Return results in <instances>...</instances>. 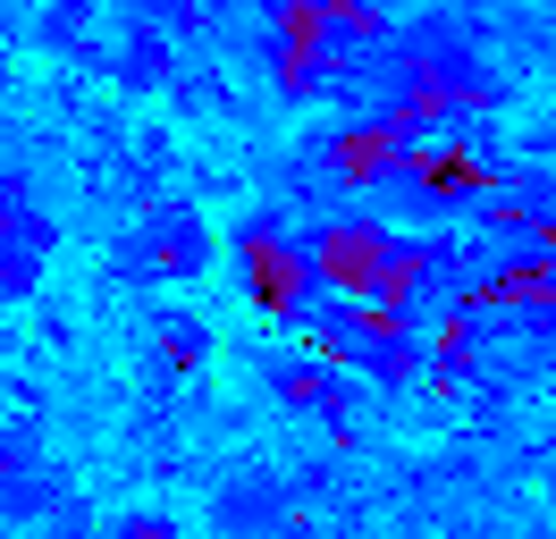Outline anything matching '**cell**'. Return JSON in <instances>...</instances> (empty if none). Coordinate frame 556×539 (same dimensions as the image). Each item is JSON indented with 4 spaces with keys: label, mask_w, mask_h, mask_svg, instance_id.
<instances>
[{
    "label": "cell",
    "mask_w": 556,
    "mask_h": 539,
    "mask_svg": "<svg viewBox=\"0 0 556 539\" xmlns=\"http://www.w3.org/2000/svg\"><path fill=\"white\" fill-rule=\"evenodd\" d=\"M228 253H237L244 303H253L270 329H304V321H313L320 270H313V245L287 228V211H244L237 236H228Z\"/></svg>",
    "instance_id": "6da1fadb"
},
{
    "label": "cell",
    "mask_w": 556,
    "mask_h": 539,
    "mask_svg": "<svg viewBox=\"0 0 556 539\" xmlns=\"http://www.w3.org/2000/svg\"><path fill=\"white\" fill-rule=\"evenodd\" d=\"M320 270V296H346V303H380L388 262H396V228L380 211H329L320 228H304Z\"/></svg>",
    "instance_id": "7a4b0ae2"
},
{
    "label": "cell",
    "mask_w": 556,
    "mask_h": 539,
    "mask_svg": "<svg viewBox=\"0 0 556 539\" xmlns=\"http://www.w3.org/2000/svg\"><path fill=\"white\" fill-rule=\"evenodd\" d=\"M211 253H219V236L194 202H152L143 228L118 245V278H203Z\"/></svg>",
    "instance_id": "3957f363"
},
{
    "label": "cell",
    "mask_w": 556,
    "mask_h": 539,
    "mask_svg": "<svg viewBox=\"0 0 556 539\" xmlns=\"http://www.w3.org/2000/svg\"><path fill=\"white\" fill-rule=\"evenodd\" d=\"M0 245H26V253H51V245H60V220L42 211L26 168H0Z\"/></svg>",
    "instance_id": "277c9868"
},
{
    "label": "cell",
    "mask_w": 556,
    "mask_h": 539,
    "mask_svg": "<svg viewBox=\"0 0 556 539\" xmlns=\"http://www.w3.org/2000/svg\"><path fill=\"white\" fill-rule=\"evenodd\" d=\"M203 354H211V329L194 321V312H161V321H152V363L161 371L186 379V371H203Z\"/></svg>",
    "instance_id": "5b68a950"
},
{
    "label": "cell",
    "mask_w": 556,
    "mask_h": 539,
    "mask_svg": "<svg viewBox=\"0 0 556 539\" xmlns=\"http://www.w3.org/2000/svg\"><path fill=\"white\" fill-rule=\"evenodd\" d=\"M118 76H127V85H169V42H161L152 17H136V34L118 42Z\"/></svg>",
    "instance_id": "8992f818"
},
{
    "label": "cell",
    "mask_w": 556,
    "mask_h": 539,
    "mask_svg": "<svg viewBox=\"0 0 556 539\" xmlns=\"http://www.w3.org/2000/svg\"><path fill=\"white\" fill-rule=\"evenodd\" d=\"M51 253H26V245H0V303H35Z\"/></svg>",
    "instance_id": "52a82bcc"
},
{
    "label": "cell",
    "mask_w": 556,
    "mask_h": 539,
    "mask_svg": "<svg viewBox=\"0 0 556 539\" xmlns=\"http://www.w3.org/2000/svg\"><path fill=\"white\" fill-rule=\"evenodd\" d=\"M93 17V0H51V17H42V42H76Z\"/></svg>",
    "instance_id": "ba28073f"
},
{
    "label": "cell",
    "mask_w": 556,
    "mask_h": 539,
    "mask_svg": "<svg viewBox=\"0 0 556 539\" xmlns=\"http://www.w3.org/2000/svg\"><path fill=\"white\" fill-rule=\"evenodd\" d=\"M110 539H177V531H169V514H118Z\"/></svg>",
    "instance_id": "9c48e42d"
}]
</instances>
